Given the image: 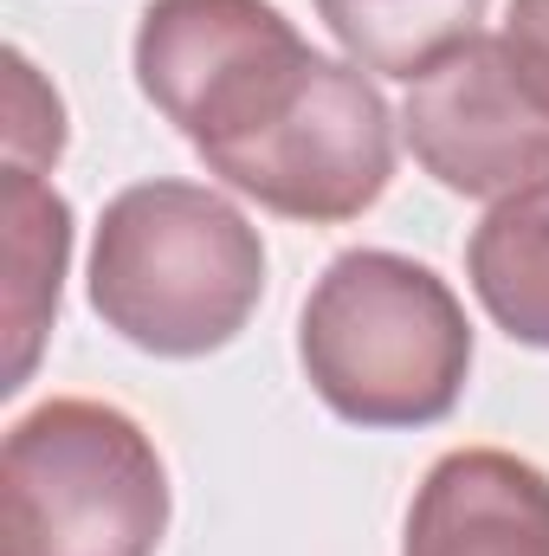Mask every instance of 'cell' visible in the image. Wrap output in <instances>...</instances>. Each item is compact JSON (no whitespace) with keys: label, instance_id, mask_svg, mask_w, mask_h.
Listing matches in <instances>:
<instances>
[{"label":"cell","instance_id":"9c48e42d","mask_svg":"<svg viewBox=\"0 0 549 556\" xmlns=\"http://www.w3.org/2000/svg\"><path fill=\"white\" fill-rule=\"evenodd\" d=\"M485 7L491 0H317V20L349 52V65L413 85L478 39Z\"/></svg>","mask_w":549,"mask_h":556},{"label":"cell","instance_id":"5b68a950","mask_svg":"<svg viewBox=\"0 0 549 556\" xmlns=\"http://www.w3.org/2000/svg\"><path fill=\"white\" fill-rule=\"evenodd\" d=\"M401 137L446 194L498 207L549 188V98L524 78L498 33H478L426 78H413Z\"/></svg>","mask_w":549,"mask_h":556},{"label":"cell","instance_id":"7a4b0ae2","mask_svg":"<svg viewBox=\"0 0 549 556\" xmlns=\"http://www.w3.org/2000/svg\"><path fill=\"white\" fill-rule=\"evenodd\" d=\"M85 291L130 350L194 363L253 324L266 298V240L201 181H137L98 220Z\"/></svg>","mask_w":549,"mask_h":556},{"label":"cell","instance_id":"ba28073f","mask_svg":"<svg viewBox=\"0 0 549 556\" xmlns=\"http://www.w3.org/2000/svg\"><path fill=\"white\" fill-rule=\"evenodd\" d=\"M465 278L485 304V317L524 343L549 350V188L498 201L472 240H465Z\"/></svg>","mask_w":549,"mask_h":556},{"label":"cell","instance_id":"6da1fadb","mask_svg":"<svg viewBox=\"0 0 549 556\" xmlns=\"http://www.w3.org/2000/svg\"><path fill=\"white\" fill-rule=\"evenodd\" d=\"M142 98L201 168L278 220L343 227L395 181V117L349 59H323L272 0H149Z\"/></svg>","mask_w":549,"mask_h":556},{"label":"cell","instance_id":"52a82bcc","mask_svg":"<svg viewBox=\"0 0 549 556\" xmlns=\"http://www.w3.org/2000/svg\"><path fill=\"white\" fill-rule=\"evenodd\" d=\"M0 227H7V363H0V395H20L33 382V363L46 350V330L59 317V291L72 266V207L65 194L39 175L7 162L0 175Z\"/></svg>","mask_w":549,"mask_h":556},{"label":"cell","instance_id":"30bf717a","mask_svg":"<svg viewBox=\"0 0 549 556\" xmlns=\"http://www.w3.org/2000/svg\"><path fill=\"white\" fill-rule=\"evenodd\" d=\"M65 155V104L33 72L26 52H7V162L52 168Z\"/></svg>","mask_w":549,"mask_h":556},{"label":"cell","instance_id":"3957f363","mask_svg":"<svg viewBox=\"0 0 549 556\" xmlns=\"http://www.w3.org/2000/svg\"><path fill=\"white\" fill-rule=\"evenodd\" d=\"M297 363L349 427H433L472 376V324L452 285L388 247L336 253L297 311Z\"/></svg>","mask_w":549,"mask_h":556},{"label":"cell","instance_id":"277c9868","mask_svg":"<svg viewBox=\"0 0 549 556\" xmlns=\"http://www.w3.org/2000/svg\"><path fill=\"white\" fill-rule=\"evenodd\" d=\"M168 466L111 402L52 395L0 446V556H155Z\"/></svg>","mask_w":549,"mask_h":556},{"label":"cell","instance_id":"8fae6325","mask_svg":"<svg viewBox=\"0 0 549 556\" xmlns=\"http://www.w3.org/2000/svg\"><path fill=\"white\" fill-rule=\"evenodd\" d=\"M498 39L511 46V59L524 65V78L549 98V0H511Z\"/></svg>","mask_w":549,"mask_h":556},{"label":"cell","instance_id":"8992f818","mask_svg":"<svg viewBox=\"0 0 549 556\" xmlns=\"http://www.w3.org/2000/svg\"><path fill=\"white\" fill-rule=\"evenodd\" d=\"M401 556H549V472L505 446H452L413 485Z\"/></svg>","mask_w":549,"mask_h":556}]
</instances>
